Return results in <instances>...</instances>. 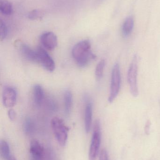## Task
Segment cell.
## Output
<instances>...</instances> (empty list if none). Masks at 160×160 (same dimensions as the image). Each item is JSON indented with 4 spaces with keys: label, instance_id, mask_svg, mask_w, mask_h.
<instances>
[{
    "label": "cell",
    "instance_id": "603a6c76",
    "mask_svg": "<svg viewBox=\"0 0 160 160\" xmlns=\"http://www.w3.org/2000/svg\"><path fill=\"white\" fill-rule=\"evenodd\" d=\"M8 116L11 121H14L17 117V114L14 110L10 109L8 112Z\"/></svg>",
    "mask_w": 160,
    "mask_h": 160
},
{
    "label": "cell",
    "instance_id": "9a60e30c",
    "mask_svg": "<svg viewBox=\"0 0 160 160\" xmlns=\"http://www.w3.org/2000/svg\"><path fill=\"white\" fill-rule=\"evenodd\" d=\"M0 11L6 16H10L13 13L12 4L8 0H0Z\"/></svg>",
    "mask_w": 160,
    "mask_h": 160
},
{
    "label": "cell",
    "instance_id": "ba28073f",
    "mask_svg": "<svg viewBox=\"0 0 160 160\" xmlns=\"http://www.w3.org/2000/svg\"><path fill=\"white\" fill-rule=\"evenodd\" d=\"M40 41L44 48L48 50L54 49L57 46L58 42L56 35L50 32L43 33L40 36Z\"/></svg>",
    "mask_w": 160,
    "mask_h": 160
},
{
    "label": "cell",
    "instance_id": "7a4b0ae2",
    "mask_svg": "<svg viewBox=\"0 0 160 160\" xmlns=\"http://www.w3.org/2000/svg\"><path fill=\"white\" fill-rule=\"evenodd\" d=\"M51 125L54 136L61 146H65L66 143L69 129L61 118L54 117L51 121Z\"/></svg>",
    "mask_w": 160,
    "mask_h": 160
},
{
    "label": "cell",
    "instance_id": "2e32d148",
    "mask_svg": "<svg viewBox=\"0 0 160 160\" xmlns=\"http://www.w3.org/2000/svg\"><path fill=\"white\" fill-rule=\"evenodd\" d=\"M0 152L3 159L8 160L10 157V149L8 143L4 140H1L0 143Z\"/></svg>",
    "mask_w": 160,
    "mask_h": 160
},
{
    "label": "cell",
    "instance_id": "7c38bea8",
    "mask_svg": "<svg viewBox=\"0 0 160 160\" xmlns=\"http://www.w3.org/2000/svg\"><path fill=\"white\" fill-rule=\"evenodd\" d=\"M33 92L35 104L37 106H40L44 100V92L43 88L40 85H35L34 86Z\"/></svg>",
    "mask_w": 160,
    "mask_h": 160
},
{
    "label": "cell",
    "instance_id": "7402d4cb",
    "mask_svg": "<svg viewBox=\"0 0 160 160\" xmlns=\"http://www.w3.org/2000/svg\"><path fill=\"white\" fill-rule=\"evenodd\" d=\"M99 160H109L108 152L106 149H103L101 152Z\"/></svg>",
    "mask_w": 160,
    "mask_h": 160
},
{
    "label": "cell",
    "instance_id": "ffe728a7",
    "mask_svg": "<svg viewBox=\"0 0 160 160\" xmlns=\"http://www.w3.org/2000/svg\"><path fill=\"white\" fill-rule=\"evenodd\" d=\"M8 29L4 22L1 20L0 21V38L1 40H4L7 36Z\"/></svg>",
    "mask_w": 160,
    "mask_h": 160
},
{
    "label": "cell",
    "instance_id": "3957f363",
    "mask_svg": "<svg viewBox=\"0 0 160 160\" xmlns=\"http://www.w3.org/2000/svg\"><path fill=\"white\" fill-rule=\"evenodd\" d=\"M138 70V56L135 54L132 58L128 72V82L129 84L130 92L133 97L139 95V88L137 82Z\"/></svg>",
    "mask_w": 160,
    "mask_h": 160
},
{
    "label": "cell",
    "instance_id": "4fadbf2b",
    "mask_svg": "<svg viewBox=\"0 0 160 160\" xmlns=\"http://www.w3.org/2000/svg\"><path fill=\"white\" fill-rule=\"evenodd\" d=\"M134 23V19L132 17H129L125 20L122 29V34L125 37H127L131 34L133 30Z\"/></svg>",
    "mask_w": 160,
    "mask_h": 160
},
{
    "label": "cell",
    "instance_id": "e0dca14e",
    "mask_svg": "<svg viewBox=\"0 0 160 160\" xmlns=\"http://www.w3.org/2000/svg\"><path fill=\"white\" fill-rule=\"evenodd\" d=\"M105 66V61L104 60H101L97 65L95 71V74L97 79L99 80L102 78Z\"/></svg>",
    "mask_w": 160,
    "mask_h": 160
},
{
    "label": "cell",
    "instance_id": "5bb4252c",
    "mask_svg": "<svg viewBox=\"0 0 160 160\" xmlns=\"http://www.w3.org/2000/svg\"><path fill=\"white\" fill-rule=\"evenodd\" d=\"M65 112L67 116L70 114L72 104V95L70 90H67L64 94Z\"/></svg>",
    "mask_w": 160,
    "mask_h": 160
},
{
    "label": "cell",
    "instance_id": "d6986e66",
    "mask_svg": "<svg viewBox=\"0 0 160 160\" xmlns=\"http://www.w3.org/2000/svg\"><path fill=\"white\" fill-rule=\"evenodd\" d=\"M24 129L26 133L30 134L34 132L35 125L34 121L30 118H27L24 120Z\"/></svg>",
    "mask_w": 160,
    "mask_h": 160
},
{
    "label": "cell",
    "instance_id": "6da1fadb",
    "mask_svg": "<svg viewBox=\"0 0 160 160\" xmlns=\"http://www.w3.org/2000/svg\"><path fill=\"white\" fill-rule=\"evenodd\" d=\"M72 56L80 67H86L96 58L92 52L91 44L88 40H82L76 44L72 50Z\"/></svg>",
    "mask_w": 160,
    "mask_h": 160
},
{
    "label": "cell",
    "instance_id": "8fae6325",
    "mask_svg": "<svg viewBox=\"0 0 160 160\" xmlns=\"http://www.w3.org/2000/svg\"><path fill=\"white\" fill-rule=\"evenodd\" d=\"M21 52L24 58L33 62L37 63L38 56L36 50L32 49L28 45L22 44L20 47Z\"/></svg>",
    "mask_w": 160,
    "mask_h": 160
},
{
    "label": "cell",
    "instance_id": "52a82bcc",
    "mask_svg": "<svg viewBox=\"0 0 160 160\" xmlns=\"http://www.w3.org/2000/svg\"><path fill=\"white\" fill-rule=\"evenodd\" d=\"M17 99V92L14 88L11 86L4 87L3 93V105L7 108L13 107L16 104Z\"/></svg>",
    "mask_w": 160,
    "mask_h": 160
},
{
    "label": "cell",
    "instance_id": "44dd1931",
    "mask_svg": "<svg viewBox=\"0 0 160 160\" xmlns=\"http://www.w3.org/2000/svg\"><path fill=\"white\" fill-rule=\"evenodd\" d=\"M48 107L51 111H55L57 110V103L53 100L50 99L48 101Z\"/></svg>",
    "mask_w": 160,
    "mask_h": 160
},
{
    "label": "cell",
    "instance_id": "cb8c5ba5",
    "mask_svg": "<svg viewBox=\"0 0 160 160\" xmlns=\"http://www.w3.org/2000/svg\"><path fill=\"white\" fill-rule=\"evenodd\" d=\"M8 160H16V158L13 156H10V158H9Z\"/></svg>",
    "mask_w": 160,
    "mask_h": 160
},
{
    "label": "cell",
    "instance_id": "8992f818",
    "mask_svg": "<svg viewBox=\"0 0 160 160\" xmlns=\"http://www.w3.org/2000/svg\"><path fill=\"white\" fill-rule=\"evenodd\" d=\"M38 56V63L40 64L49 72H52L55 68V63L53 59L43 48H38L36 50Z\"/></svg>",
    "mask_w": 160,
    "mask_h": 160
},
{
    "label": "cell",
    "instance_id": "277c9868",
    "mask_svg": "<svg viewBox=\"0 0 160 160\" xmlns=\"http://www.w3.org/2000/svg\"><path fill=\"white\" fill-rule=\"evenodd\" d=\"M101 142L100 122L96 120L94 124L93 133L89 151V160H95L98 154Z\"/></svg>",
    "mask_w": 160,
    "mask_h": 160
},
{
    "label": "cell",
    "instance_id": "ac0fdd59",
    "mask_svg": "<svg viewBox=\"0 0 160 160\" xmlns=\"http://www.w3.org/2000/svg\"><path fill=\"white\" fill-rule=\"evenodd\" d=\"M44 16V12L42 10L39 9H34L29 12L28 14V18L33 20H37L42 19Z\"/></svg>",
    "mask_w": 160,
    "mask_h": 160
},
{
    "label": "cell",
    "instance_id": "9c48e42d",
    "mask_svg": "<svg viewBox=\"0 0 160 160\" xmlns=\"http://www.w3.org/2000/svg\"><path fill=\"white\" fill-rule=\"evenodd\" d=\"M85 108L84 122L85 128L87 133L91 129L93 117V104L91 101L86 97L85 98Z\"/></svg>",
    "mask_w": 160,
    "mask_h": 160
},
{
    "label": "cell",
    "instance_id": "30bf717a",
    "mask_svg": "<svg viewBox=\"0 0 160 160\" xmlns=\"http://www.w3.org/2000/svg\"><path fill=\"white\" fill-rule=\"evenodd\" d=\"M30 152L36 159H41L44 157L45 153L44 147L38 140H32L30 144Z\"/></svg>",
    "mask_w": 160,
    "mask_h": 160
},
{
    "label": "cell",
    "instance_id": "5b68a950",
    "mask_svg": "<svg viewBox=\"0 0 160 160\" xmlns=\"http://www.w3.org/2000/svg\"><path fill=\"white\" fill-rule=\"evenodd\" d=\"M121 86V74L119 64L116 63L112 70L111 89L108 100L110 102L114 101L117 97Z\"/></svg>",
    "mask_w": 160,
    "mask_h": 160
}]
</instances>
